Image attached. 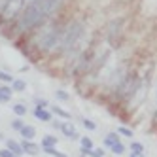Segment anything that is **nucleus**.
Returning a JSON list of instances; mask_svg holds the SVG:
<instances>
[{"label": "nucleus", "instance_id": "nucleus-1", "mask_svg": "<svg viewBox=\"0 0 157 157\" xmlns=\"http://www.w3.org/2000/svg\"><path fill=\"white\" fill-rule=\"evenodd\" d=\"M63 0H30L27 8L19 13L15 21V32L17 34H25L40 29L44 23L53 17V13L61 8Z\"/></svg>", "mask_w": 157, "mask_h": 157}, {"label": "nucleus", "instance_id": "nucleus-2", "mask_svg": "<svg viewBox=\"0 0 157 157\" xmlns=\"http://www.w3.org/2000/svg\"><path fill=\"white\" fill-rule=\"evenodd\" d=\"M63 29H64V25H61V23H49L42 29H36L34 44H32V48L36 49V53L38 55L57 53V48L61 44V36H63Z\"/></svg>", "mask_w": 157, "mask_h": 157}, {"label": "nucleus", "instance_id": "nucleus-3", "mask_svg": "<svg viewBox=\"0 0 157 157\" xmlns=\"http://www.w3.org/2000/svg\"><path fill=\"white\" fill-rule=\"evenodd\" d=\"M85 32V25L82 21H70V23H66L64 29H63V36H61V44L57 48V53H68L76 48V44L82 40Z\"/></svg>", "mask_w": 157, "mask_h": 157}, {"label": "nucleus", "instance_id": "nucleus-4", "mask_svg": "<svg viewBox=\"0 0 157 157\" xmlns=\"http://www.w3.org/2000/svg\"><path fill=\"white\" fill-rule=\"evenodd\" d=\"M59 129H61V132H63L68 140H80V134H78V131L74 129V125H72L70 121H63Z\"/></svg>", "mask_w": 157, "mask_h": 157}, {"label": "nucleus", "instance_id": "nucleus-5", "mask_svg": "<svg viewBox=\"0 0 157 157\" xmlns=\"http://www.w3.org/2000/svg\"><path fill=\"white\" fill-rule=\"evenodd\" d=\"M32 116H34L36 119H40L42 123L53 121V114H51L48 108H34V110H32Z\"/></svg>", "mask_w": 157, "mask_h": 157}, {"label": "nucleus", "instance_id": "nucleus-6", "mask_svg": "<svg viewBox=\"0 0 157 157\" xmlns=\"http://www.w3.org/2000/svg\"><path fill=\"white\" fill-rule=\"evenodd\" d=\"M21 146H23V150H25V153H29V155H38L40 153V146L34 142V140H21Z\"/></svg>", "mask_w": 157, "mask_h": 157}, {"label": "nucleus", "instance_id": "nucleus-7", "mask_svg": "<svg viewBox=\"0 0 157 157\" xmlns=\"http://www.w3.org/2000/svg\"><path fill=\"white\" fill-rule=\"evenodd\" d=\"M13 97V89H12V83H2L0 85V102H10Z\"/></svg>", "mask_w": 157, "mask_h": 157}, {"label": "nucleus", "instance_id": "nucleus-8", "mask_svg": "<svg viewBox=\"0 0 157 157\" xmlns=\"http://www.w3.org/2000/svg\"><path fill=\"white\" fill-rule=\"evenodd\" d=\"M19 134H21V138L23 140H34L36 138V129L32 127V125H23V129H19Z\"/></svg>", "mask_w": 157, "mask_h": 157}, {"label": "nucleus", "instance_id": "nucleus-9", "mask_svg": "<svg viewBox=\"0 0 157 157\" xmlns=\"http://www.w3.org/2000/svg\"><path fill=\"white\" fill-rule=\"evenodd\" d=\"M6 148L12 150L15 155H23V153H25L23 146H21V142H17V140H8V142H6Z\"/></svg>", "mask_w": 157, "mask_h": 157}, {"label": "nucleus", "instance_id": "nucleus-10", "mask_svg": "<svg viewBox=\"0 0 157 157\" xmlns=\"http://www.w3.org/2000/svg\"><path fill=\"white\" fill-rule=\"evenodd\" d=\"M51 114H55V116H59L61 119H72V116H70V112H66V110H63L61 106H57V104H53L51 106Z\"/></svg>", "mask_w": 157, "mask_h": 157}, {"label": "nucleus", "instance_id": "nucleus-11", "mask_svg": "<svg viewBox=\"0 0 157 157\" xmlns=\"http://www.w3.org/2000/svg\"><path fill=\"white\" fill-rule=\"evenodd\" d=\"M42 151H44V153H48V155H51V157H68L66 153L59 151V150H57V146H44Z\"/></svg>", "mask_w": 157, "mask_h": 157}, {"label": "nucleus", "instance_id": "nucleus-12", "mask_svg": "<svg viewBox=\"0 0 157 157\" xmlns=\"http://www.w3.org/2000/svg\"><path fill=\"white\" fill-rule=\"evenodd\" d=\"M116 142H119V132H108L106 136H104V148H112Z\"/></svg>", "mask_w": 157, "mask_h": 157}, {"label": "nucleus", "instance_id": "nucleus-13", "mask_svg": "<svg viewBox=\"0 0 157 157\" xmlns=\"http://www.w3.org/2000/svg\"><path fill=\"white\" fill-rule=\"evenodd\" d=\"M12 89H13V93H23L27 89V82L25 80H13L12 82Z\"/></svg>", "mask_w": 157, "mask_h": 157}, {"label": "nucleus", "instance_id": "nucleus-14", "mask_svg": "<svg viewBox=\"0 0 157 157\" xmlns=\"http://www.w3.org/2000/svg\"><path fill=\"white\" fill-rule=\"evenodd\" d=\"M12 110H13V114L19 116V117H23V116L27 114V106H25L23 102H15V104H12Z\"/></svg>", "mask_w": 157, "mask_h": 157}, {"label": "nucleus", "instance_id": "nucleus-15", "mask_svg": "<svg viewBox=\"0 0 157 157\" xmlns=\"http://www.w3.org/2000/svg\"><path fill=\"white\" fill-rule=\"evenodd\" d=\"M125 150H127V148H125V144H123L121 140H119V142H116V144L110 148V151L114 153V155H123V153H125Z\"/></svg>", "mask_w": 157, "mask_h": 157}, {"label": "nucleus", "instance_id": "nucleus-16", "mask_svg": "<svg viewBox=\"0 0 157 157\" xmlns=\"http://www.w3.org/2000/svg\"><path fill=\"white\" fill-rule=\"evenodd\" d=\"M57 136H53V134H44V138H42V148L44 146H57Z\"/></svg>", "mask_w": 157, "mask_h": 157}, {"label": "nucleus", "instance_id": "nucleus-17", "mask_svg": "<svg viewBox=\"0 0 157 157\" xmlns=\"http://www.w3.org/2000/svg\"><path fill=\"white\" fill-rule=\"evenodd\" d=\"M80 146H82V148H85V150H93L95 148L93 140L89 138V136H80Z\"/></svg>", "mask_w": 157, "mask_h": 157}, {"label": "nucleus", "instance_id": "nucleus-18", "mask_svg": "<svg viewBox=\"0 0 157 157\" xmlns=\"http://www.w3.org/2000/svg\"><path fill=\"white\" fill-rule=\"evenodd\" d=\"M104 153H106L104 148H93L87 151V157H104Z\"/></svg>", "mask_w": 157, "mask_h": 157}, {"label": "nucleus", "instance_id": "nucleus-19", "mask_svg": "<svg viewBox=\"0 0 157 157\" xmlns=\"http://www.w3.org/2000/svg\"><path fill=\"white\" fill-rule=\"evenodd\" d=\"M117 132L121 134V136H125V138H132V136H134L132 129H129V127H125V125H121V127L117 129Z\"/></svg>", "mask_w": 157, "mask_h": 157}, {"label": "nucleus", "instance_id": "nucleus-20", "mask_svg": "<svg viewBox=\"0 0 157 157\" xmlns=\"http://www.w3.org/2000/svg\"><path fill=\"white\" fill-rule=\"evenodd\" d=\"M129 150L132 153H144V144H140V142H131Z\"/></svg>", "mask_w": 157, "mask_h": 157}, {"label": "nucleus", "instance_id": "nucleus-21", "mask_svg": "<svg viewBox=\"0 0 157 157\" xmlns=\"http://www.w3.org/2000/svg\"><path fill=\"white\" fill-rule=\"evenodd\" d=\"M82 123H83V127L87 131H97V123L93 119H87V117H82Z\"/></svg>", "mask_w": 157, "mask_h": 157}, {"label": "nucleus", "instance_id": "nucleus-22", "mask_svg": "<svg viewBox=\"0 0 157 157\" xmlns=\"http://www.w3.org/2000/svg\"><path fill=\"white\" fill-rule=\"evenodd\" d=\"M32 102L36 104V108H49V102L46 98H40V97H34L32 98Z\"/></svg>", "mask_w": 157, "mask_h": 157}, {"label": "nucleus", "instance_id": "nucleus-23", "mask_svg": "<svg viewBox=\"0 0 157 157\" xmlns=\"http://www.w3.org/2000/svg\"><path fill=\"white\" fill-rule=\"evenodd\" d=\"M15 80V78L12 76V74H8V72H4V70H0V82L2 83H12Z\"/></svg>", "mask_w": 157, "mask_h": 157}, {"label": "nucleus", "instance_id": "nucleus-24", "mask_svg": "<svg viewBox=\"0 0 157 157\" xmlns=\"http://www.w3.org/2000/svg\"><path fill=\"white\" fill-rule=\"evenodd\" d=\"M23 125H25V121H23V119H19V117L12 121V129L17 131V132H19V129H23Z\"/></svg>", "mask_w": 157, "mask_h": 157}, {"label": "nucleus", "instance_id": "nucleus-25", "mask_svg": "<svg viewBox=\"0 0 157 157\" xmlns=\"http://www.w3.org/2000/svg\"><path fill=\"white\" fill-rule=\"evenodd\" d=\"M55 97H57L59 100H68L70 98V95L66 91H63V89H57V91H55Z\"/></svg>", "mask_w": 157, "mask_h": 157}, {"label": "nucleus", "instance_id": "nucleus-26", "mask_svg": "<svg viewBox=\"0 0 157 157\" xmlns=\"http://www.w3.org/2000/svg\"><path fill=\"white\" fill-rule=\"evenodd\" d=\"M0 157H21V155H15L12 150H8V148H2V150H0Z\"/></svg>", "mask_w": 157, "mask_h": 157}, {"label": "nucleus", "instance_id": "nucleus-27", "mask_svg": "<svg viewBox=\"0 0 157 157\" xmlns=\"http://www.w3.org/2000/svg\"><path fill=\"white\" fill-rule=\"evenodd\" d=\"M129 157H144V153H132V151H131Z\"/></svg>", "mask_w": 157, "mask_h": 157}, {"label": "nucleus", "instance_id": "nucleus-28", "mask_svg": "<svg viewBox=\"0 0 157 157\" xmlns=\"http://www.w3.org/2000/svg\"><path fill=\"white\" fill-rule=\"evenodd\" d=\"M0 140H2V134H0Z\"/></svg>", "mask_w": 157, "mask_h": 157}]
</instances>
